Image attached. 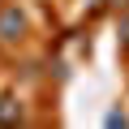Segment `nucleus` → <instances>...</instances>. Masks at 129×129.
<instances>
[{"label": "nucleus", "mask_w": 129, "mask_h": 129, "mask_svg": "<svg viewBox=\"0 0 129 129\" xmlns=\"http://www.w3.org/2000/svg\"><path fill=\"white\" fill-rule=\"evenodd\" d=\"M22 112H17V103L13 99H0V120H17Z\"/></svg>", "instance_id": "nucleus-2"}, {"label": "nucleus", "mask_w": 129, "mask_h": 129, "mask_svg": "<svg viewBox=\"0 0 129 129\" xmlns=\"http://www.w3.org/2000/svg\"><path fill=\"white\" fill-rule=\"evenodd\" d=\"M22 30H26V17L17 9H5V13H0V39H5V43L22 39Z\"/></svg>", "instance_id": "nucleus-1"}]
</instances>
